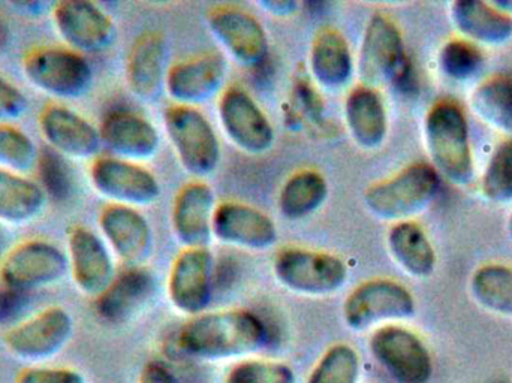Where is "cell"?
<instances>
[{
  "mask_svg": "<svg viewBox=\"0 0 512 383\" xmlns=\"http://www.w3.org/2000/svg\"><path fill=\"white\" fill-rule=\"evenodd\" d=\"M441 188V176L429 164H412L364 192L367 210L387 222H406L426 210Z\"/></svg>",
  "mask_w": 512,
  "mask_h": 383,
  "instance_id": "3",
  "label": "cell"
},
{
  "mask_svg": "<svg viewBox=\"0 0 512 383\" xmlns=\"http://www.w3.org/2000/svg\"><path fill=\"white\" fill-rule=\"evenodd\" d=\"M72 331L71 315L62 307H50L11 328L5 334V346L21 360H48L68 345Z\"/></svg>",
  "mask_w": 512,
  "mask_h": 383,
  "instance_id": "12",
  "label": "cell"
},
{
  "mask_svg": "<svg viewBox=\"0 0 512 383\" xmlns=\"http://www.w3.org/2000/svg\"><path fill=\"white\" fill-rule=\"evenodd\" d=\"M472 110L493 128L512 135V75L499 74L484 81L471 98Z\"/></svg>",
  "mask_w": 512,
  "mask_h": 383,
  "instance_id": "32",
  "label": "cell"
},
{
  "mask_svg": "<svg viewBox=\"0 0 512 383\" xmlns=\"http://www.w3.org/2000/svg\"><path fill=\"white\" fill-rule=\"evenodd\" d=\"M26 80L39 92L63 101L83 98L92 87L93 71L83 54L69 48L44 47L23 60Z\"/></svg>",
  "mask_w": 512,
  "mask_h": 383,
  "instance_id": "4",
  "label": "cell"
},
{
  "mask_svg": "<svg viewBox=\"0 0 512 383\" xmlns=\"http://www.w3.org/2000/svg\"><path fill=\"white\" fill-rule=\"evenodd\" d=\"M99 228L108 246L131 267L140 265L150 255L152 228L134 207L107 205L99 214Z\"/></svg>",
  "mask_w": 512,
  "mask_h": 383,
  "instance_id": "21",
  "label": "cell"
},
{
  "mask_svg": "<svg viewBox=\"0 0 512 383\" xmlns=\"http://www.w3.org/2000/svg\"><path fill=\"white\" fill-rule=\"evenodd\" d=\"M483 53L477 45L463 39H453L442 47L439 66L454 81L471 80L483 66Z\"/></svg>",
  "mask_w": 512,
  "mask_h": 383,
  "instance_id": "37",
  "label": "cell"
},
{
  "mask_svg": "<svg viewBox=\"0 0 512 383\" xmlns=\"http://www.w3.org/2000/svg\"><path fill=\"white\" fill-rule=\"evenodd\" d=\"M90 182L99 195L126 207L150 205L161 195L158 179L149 170L114 156L93 162Z\"/></svg>",
  "mask_w": 512,
  "mask_h": 383,
  "instance_id": "13",
  "label": "cell"
},
{
  "mask_svg": "<svg viewBox=\"0 0 512 383\" xmlns=\"http://www.w3.org/2000/svg\"><path fill=\"white\" fill-rule=\"evenodd\" d=\"M29 108L26 96L18 87L0 75V125H9L20 119Z\"/></svg>",
  "mask_w": 512,
  "mask_h": 383,
  "instance_id": "40",
  "label": "cell"
},
{
  "mask_svg": "<svg viewBox=\"0 0 512 383\" xmlns=\"http://www.w3.org/2000/svg\"><path fill=\"white\" fill-rule=\"evenodd\" d=\"M328 196L327 180L315 170H301L286 180L279 193V211L286 219L310 216L322 207Z\"/></svg>",
  "mask_w": 512,
  "mask_h": 383,
  "instance_id": "31",
  "label": "cell"
},
{
  "mask_svg": "<svg viewBox=\"0 0 512 383\" xmlns=\"http://www.w3.org/2000/svg\"><path fill=\"white\" fill-rule=\"evenodd\" d=\"M140 383H179V381L164 364L150 363L141 372Z\"/></svg>",
  "mask_w": 512,
  "mask_h": 383,
  "instance_id": "43",
  "label": "cell"
},
{
  "mask_svg": "<svg viewBox=\"0 0 512 383\" xmlns=\"http://www.w3.org/2000/svg\"><path fill=\"white\" fill-rule=\"evenodd\" d=\"M23 295L12 289H0V325L8 322L12 316L17 315L23 306Z\"/></svg>",
  "mask_w": 512,
  "mask_h": 383,
  "instance_id": "42",
  "label": "cell"
},
{
  "mask_svg": "<svg viewBox=\"0 0 512 383\" xmlns=\"http://www.w3.org/2000/svg\"><path fill=\"white\" fill-rule=\"evenodd\" d=\"M39 152L33 141L12 125H0V170L24 174L36 167Z\"/></svg>",
  "mask_w": 512,
  "mask_h": 383,
  "instance_id": "36",
  "label": "cell"
},
{
  "mask_svg": "<svg viewBox=\"0 0 512 383\" xmlns=\"http://www.w3.org/2000/svg\"><path fill=\"white\" fill-rule=\"evenodd\" d=\"M68 261L75 286L86 295L98 297L116 277L107 243L84 226L69 232Z\"/></svg>",
  "mask_w": 512,
  "mask_h": 383,
  "instance_id": "18",
  "label": "cell"
},
{
  "mask_svg": "<svg viewBox=\"0 0 512 383\" xmlns=\"http://www.w3.org/2000/svg\"><path fill=\"white\" fill-rule=\"evenodd\" d=\"M227 77L219 54H206L176 63L165 77V89L177 105L195 107L218 95Z\"/></svg>",
  "mask_w": 512,
  "mask_h": 383,
  "instance_id": "20",
  "label": "cell"
},
{
  "mask_svg": "<svg viewBox=\"0 0 512 383\" xmlns=\"http://www.w3.org/2000/svg\"><path fill=\"white\" fill-rule=\"evenodd\" d=\"M69 271L68 255L47 241L30 240L3 258L0 277L6 288L24 292L60 282Z\"/></svg>",
  "mask_w": 512,
  "mask_h": 383,
  "instance_id": "9",
  "label": "cell"
},
{
  "mask_svg": "<svg viewBox=\"0 0 512 383\" xmlns=\"http://www.w3.org/2000/svg\"><path fill=\"white\" fill-rule=\"evenodd\" d=\"M210 32L243 66H258L268 53L264 27L251 12L231 6L213 9L207 17Z\"/></svg>",
  "mask_w": 512,
  "mask_h": 383,
  "instance_id": "15",
  "label": "cell"
},
{
  "mask_svg": "<svg viewBox=\"0 0 512 383\" xmlns=\"http://www.w3.org/2000/svg\"><path fill=\"white\" fill-rule=\"evenodd\" d=\"M267 343L264 324L251 312L207 313L197 316L179 333V346L189 355L206 360L240 357L259 351Z\"/></svg>",
  "mask_w": 512,
  "mask_h": 383,
  "instance_id": "1",
  "label": "cell"
},
{
  "mask_svg": "<svg viewBox=\"0 0 512 383\" xmlns=\"http://www.w3.org/2000/svg\"><path fill=\"white\" fill-rule=\"evenodd\" d=\"M345 123L358 147L375 150L388 134V116L384 101L375 87H355L345 99Z\"/></svg>",
  "mask_w": 512,
  "mask_h": 383,
  "instance_id": "26",
  "label": "cell"
},
{
  "mask_svg": "<svg viewBox=\"0 0 512 383\" xmlns=\"http://www.w3.org/2000/svg\"><path fill=\"white\" fill-rule=\"evenodd\" d=\"M227 383H295V376L285 364L245 361L231 370Z\"/></svg>",
  "mask_w": 512,
  "mask_h": 383,
  "instance_id": "39",
  "label": "cell"
},
{
  "mask_svg": "<svg viewBox=\"0 0 512 383\" xmlns=\"http://www.w3.org/2000/svg\"><path fill=\"white\" fill-rule=\"evenodd\" d=\"M454 24L472 41L501 45L510 41L512 18L493 3L481 0H459L451 5Z\"/></svg>",
  "mask_w": 512,
  "mask_h": 383,
  "instance_id": "28",
  "label": "cell"
},
{
  "mask_svg": "<svg viewBox=\"0 0 512 383\" xmlns=\"http://www.w3.org/2000/svg\"><path fill=\"white\" fill-rule=\"evenodd\" d=\"M102 144L123 161H147L159 149V134L155 126L131 111L108 114L99 129Z\"/></svg>",
  "mask_w": 512,
  "mask_h": 383,
  "instance_id": "23",
  "label": "cell"
},
{
  "mask_svg": "<svg viewBox=\"0 0 512 383\" xmlns=\"http://www.w3.org/2000/svg\"><path fill=\"white\" fill-rule=\"evenodd\" d=\"M155 276L147 268L134 265L114 277L96 297V313L110 324H123L140 312L155 295Z\"/></svg>",
  "mask_w": 512,
  "mask_h": 383,
  "instance_id": "24",
  "label": "cell"
},
{
  "mask_svg": "<svg viewBox=\"0 0 512 383\" xmlns=\"http://www.w3.org/2000/svg\"><path fill=\"white\" fill-rule=\"evenodd\" d=\"M411 292L393 280H370L357 286L346 298L343 318L352 330L363 331L379 322L400 321L414 316Z\"/></svg>",
  "mask_w": 512,
  "mask_h": 383,
  "instance_id": "10",
  "label": "cell"
},
{
  "mask_svg": "<svg viewBox=\"0 0 512 383\" xmlns=\"http://www.w3.org/2000/svg\"><path fill=\"white\" fill-rule=\"evenodd\" d=\"M47 204L39 183L23 174L0 170V222L18 226L35 220Z\"/></svg>",
  "mask_w": 512,
  "mask_h": 383,
  "instance_id": "29",
  "label": "cell"
},
{
  "mask_svg": "<svg viewBox=\"0 0 512 383\" xmlns=\"http://www.w3.org/2000/svg\"><path fill=\"white\" fill-rule=\"evenodd\" d=\"M213 256L207 247L185 249L171 267L168 294L180 312L200 315L212 300Z\"/></svg>",
  "mask_w": 512,
  "mask_h": 383,
  "instance_id": "16",
  "label": "cell"
},
{
  "mask_svg": "<svg viewBox=\"0 0 512 383\" xmlns=\"http://www.w3.org/2000/svg\"><path fill=\"white\" fill-rule=\"evenodd\" d=\"M370 352L397 383H429L432 358L420 337L406 328L387 325L370 339Z\"/></svg>",
  "mask_w": 512,
  "mask_h": 383,
  "instance_id": "11",
  "label": "cell"
},
{
  "mask_svg": "<svg viewBox=\"0 0 512 383\" xmlns=\"http://www.w3.org/2000/svg\"><path fill=\"white\" fill-rule=\"evenodd\" d=\"M388 249L394 261L412 277H429L436 267V253L420 225L406 220L388 232Z\"/></svg>",
  "mask_w": 512,
  "mask_h": 383,
  "instance_id": "30",
  "label": "cell"
},
{
  "mask_svg": "<svg viewBox=\"0 0 512 383\" xmlns=\"http://www.w3.org/2000/svg\"><path fill=\"white\" fill-rule=\"evenodd\" d=\"M265 9L276 15H288L295 11L297 3L291 2V0H268V2L262 3Z\"/></svg>",
  "mask_w": 512,
  "mask_h": 383,
  "instance_id": "44",
  "label": "cell"
},
{
  "mask_svg": "<svg viewBox=\"0 0 512 383\" xmlns=\"http://www.w3.org/2000/svg\"><path fill=\"white\" fill-rule=\"evenodd\" d=\"M14 383H84V378L65 367H29L15 376Z\"/></svg>",
  "mask_w": 512,
  "mask_h": 383,
  "instance_id": "41",
  "label": "cell"
},
{
  "mask_svg": "<svg viewBox=\"0 0 512 383\" xmlns=\"http://www.w3.org/2000/svg\"><path fill=\"white\" fill-rule=\"evenodd\" d=\"M475 300L490 312L512 316V268L505 265H484L471 280Z\"/></svg>",
  "mask_w": 512,
  "mask_h": 383,
  "instance_id": "33",
  "label": "cell"
},
{
  "mask_svg": "<svg viewBox=\"0 0 512 383\" xmlns=\"http://www.w3.org/2000/svg\"><path fill=\"white\" fill-rule=\"evenodd\" d=\"M508 234H510V237L512 240V214H511L510 220H508Z\"/></svg>",
  "mask_w": 512,
  "mask_h": 383,
  "instance_id": "45",
  "label": "cell"
},
{
  "mask_svg": "<svg viewBox=\"0 0 512 383\" xmlns=\"http://www.w3.org/2000/svg\"><path fill=\"white\" fill-rule=\"evenodd\" d=\"M167 47L158 32H146L134 42L126 65L132 93L143 102H155L165 86Z\"/></svg>",
  "mask_w": 512,
  "mask_h": 383,
  "instance_id": "25",
  "label": "cell"
},
{
  "mask_svg": "<svg viewBox=\"0 0 512 383\" xmlns=\"http://www.w3.org/2000/svg\"><path fill=\"white\" fill-rule=\"evenodd\" d=\"M219 117L225 134L243 152L258 156L273 147V125L246 90H225L219 101Z\"/></svg>",
  "mask_w": 512,
  "mask_h": 383,
  "instance_id": "14",
  "label": "cell"
},
{
  "mask_svg": "<svg viewBox=\"0 0 512 383\" xmlns=\"http://www.w3.org/2000/svg\"><path fill=\"white\" fill-rule=\"evenodd\" d=\"M212 232L221 243L248 250L268 249L277 240L276 225L271 217L243 202L216 205Z\"/></svg>",
  "mask_w": 512,
  "mask_h": 383,
  "instance_id": "19",
  "label": "cell"
},
{
  "mask_svg": "<svg viewBox=\"0 0 512 383\" xmlns=\"http://www.w3.org/2000/svg\"><path fill=\"white\" fill-rule=\"evenodd\" d=\"M427 149L438 174L457 186H466L474 177L468 123L459 105L441 101L430 108L424 122Z\"/></svg>",
  "mask_w": 512,
  "mask_h": 383,
  "instance_id": "2",
  "label": "cell"
},
{
  "mask_svg": "<svg viewBox=\"0 0 512 383\" xmlns=\"http://www.w3.org/2000/svg\"><path fill=\"white\" fill-rule=\"evenodd\" d=\"M481 191L489 201H512V141L502 143L484 171Z\"/></svg>",
  "mask_w": 512,
  "mask_h": 383,
  "instance_id": "38",
  "label": "cell"
},
{
  "mask_svg": "<svg viewBox=\"0 0 512 383\" xmlns=\"http://www.w3.org/2000/svg\"><path fill=\"white\" fill-rule=\"evenodd\" d=\"M215 208V193L207 183H188L177 193L173 204V229L185 249L209 246Z\"/></svg>",
  "mask_w": 512,
  "mask_h": 383,
  "instance_id": "22",
  "label": "cell"
},
{
  "mask_svg": "<svg viewBox=\"0 0 512 383\" xmlns=\"http://www.w3.org/2000/svg\"><path fill=\"white\" fill-rule=\"evenodd\" d=\"M165 129L182 167L192 176L215 173L221 161L218 135L195 107L174 105L165 113Z\"/></svg>",
  "mask_w": 512,
  "mask_h": 383,
  "instance_id": "5",
  "label": "cell"
},
{
  "mask_svg": "<svg viewBox=\"0 0 512 383\" xmlns=\"http://www.w3.org/2000/svg\"><path fill=\"white\" fill-rule=\"evenodd\" d=\"M276 279L289 291L301 295L334 294L348 279L345 262L330 253L286 247L273 262Z\"/></svg>",
  "mask_w": 512,
  "mask_h": 383,
  "instance_id": "6",
  "label": "cell"
},
{
  "mask_svg": "<svg viewBox=\"0 0 512 383\" xmlns=\"http://www.w3.org/2000/svg\"><path fill=\"white\" fill-rule=\"evenodd\" d=\"M310 72L319 86L328 90L345 87L354 74V57L345 36L336 29H322L313 38Z\"/></svg>",
  "mask_w": 512,
  "mask_h": 383,
  "instance_id": "27",
  "label": "cell"
},
{
  "mask_svg": "<svg viewBox=\"0 0 512 383\" xmlns=\"http://www.w3.org/2000/svg\"><path fill=\"white\" fill-rule=\"evenodd\" d=\"M54 29L69 50L99 54L110 50L117 38L114 21L107 12L87 0H63L51 11Z\"/></svg>",
  "mask_w": 512,
  "mask_h": 383,
  "instance_id": "8",
  "label": "cell"
},
{
  "mask_svg": "<svg viewBox=\"0 0 512 383\" xmlns=\"http://www.w3.org/2000/svg\"><path fill=\"white\" fill-rule=\"evenodd\" d=\"M39 173V186L45 195L56 201H68L74 193L75 182L74 174L65 156L54 152L47 147L39 152L38 162H36Z\"/></svg>",
  "mask_w": 512,
  "mask_h": 383,
  "instance_id": "35",
  "label": "cell"
},
{
  "mask_svg": "<svg viewBox=\"0 0 512 383\" xmlns=\"http://www.w3.org/2000/svg\"><path fill=\"white\" fill-rule=\"evenodd\" d=\"M39 129L48 147L66 159L93 158L102 146L99 129L63 105L45 107L39 116Z\"/></svg>",
  "mask_w": 512,
  "mask_h": 383,
  "instance_id": "17",
  "label": "cell"
},
{
  "mask_svg": "<svg viewBox=\"0 0 512 383\" xmlns=\"http://www.w3.org/2000/svg\"><path fill=\"white\" fill-rule=\"evenodd\" d=\"M360 358L354 348L336 345L325 352L307 383H357Z\"/></svg>",
  "mask_w": 512,
  "mask_h": 383,
  "instance_id": "34",
  "label": "cell"
},
{
  "mask_svg": "<svg viewBox=\"0 0 512 383\" xmlns=\"http://www.w3.org/2000/svg\"><path fill=\"white\" fill-rule=\"evenodd\" d=\"M361 78L366 86L403 84L411 66L403 45L402 33L387 15L375 14L367 23L358 60Z\"/></svg>",
  "mask_w": 512,
  "mask_h": 383,
  "instance_id": "7",
  "label": "cell"
}]
</instances>
